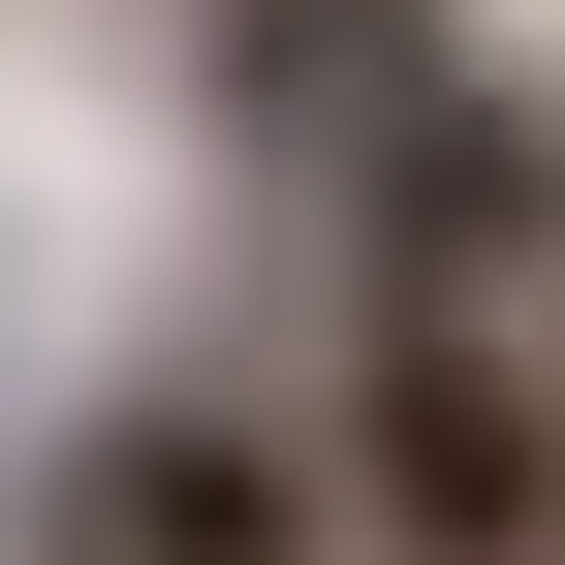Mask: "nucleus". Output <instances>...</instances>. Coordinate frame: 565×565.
I'll return each mask as SVG.
<instances>
[{
  "label": "nucleus",
  "instance_id": "obj_3",
  "mask_svg": "<svg viewBox=\"0 0 565 565\" xmlns=\"http://www.w3.org/2000/svg\"><path fill=\"white\" fill-rule=\"evenodd\" d=\"M345 189H377V282H471V315H534V282H565V126L471 95V63H408V95L345 126Z\"/></svg>",
  "mask_w": 565,
  "mask_h": 565
},
{
  "label": "nucleus",
  "instance_id": "obj_1",
  "mask_svg": "<svg viewBox=\"0 0 565 565\" xmlns=\"http://www.w3.org/2000/svg\"><path fill=\"white\" fill-rule=\"evenodd\" d=\"M345 534L377 565H565V377L471 282H377V377H345Z\"/></svg>",
  "mask_w": 565,
  "mask_h": 565
},
{
  "label": "nucleus",
  "instance_id": "obj_4",
  "mask_svg": "<svg viewBox=\"0 0 565 565\" xmlns=\"http://www.w3.org/2000/svg\"><path fill=\"white\" fill-rule=\"evenodd\" d=\"M408 63H440V32H408V0H221V95H252V126H315V95L377 126Z\"/></svg>",
  "mask_w": 565,
  "mask_h": 565
},
{
  "label": "nucleus",
  "instance_id": "obj_2",
  "mask_svg": "<svg viewBox=\"0 0 565 565\" xmlns=\"http://www.w3.org/2000/svg\"><path fill=\"white\" fill-rule=\"evenodd\" d=\"M32 565H377V534H345V440H282V408L158 377V408H95V440H63Z\"/></svg>",
  "mask_w": 565,
  "mask_h": 565
}]
</instances>
